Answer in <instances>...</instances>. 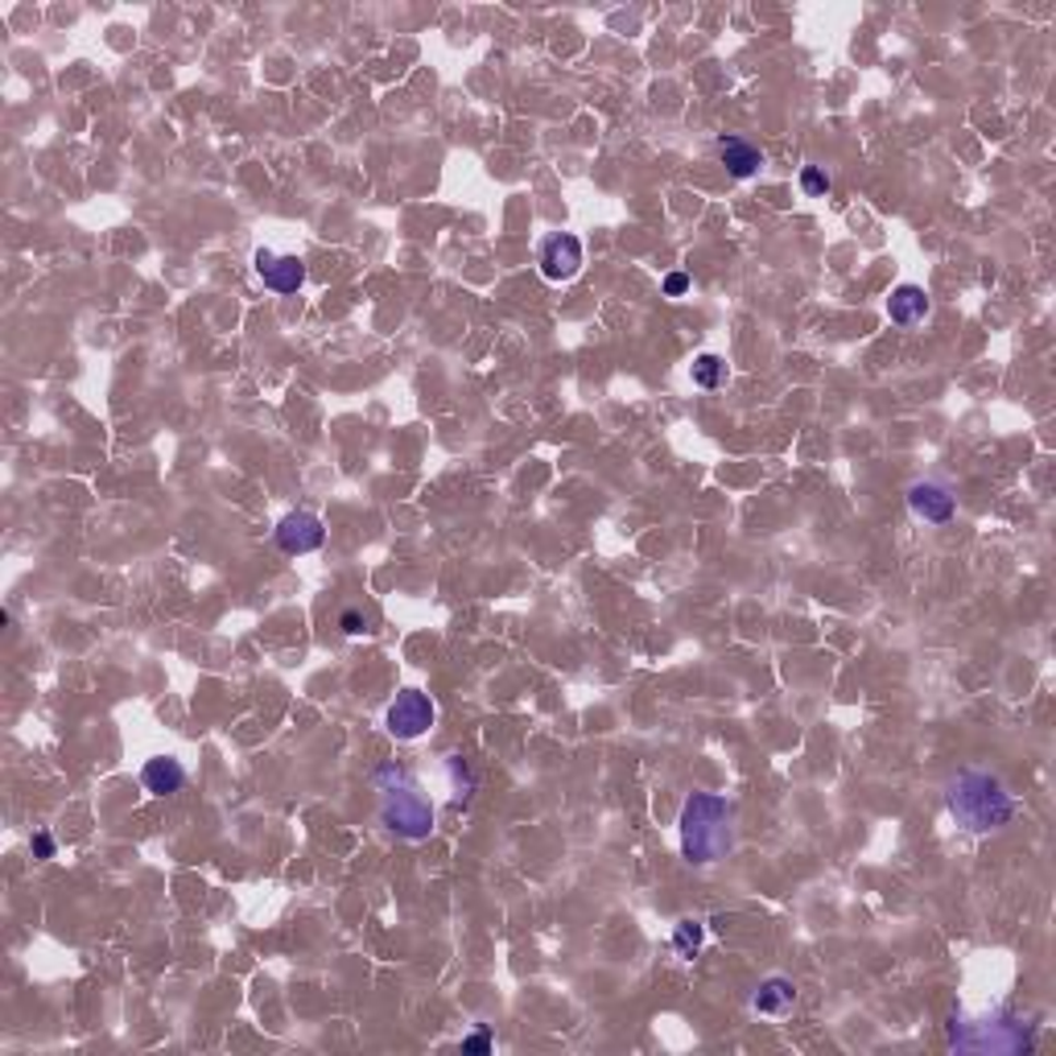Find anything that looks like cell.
<instances>
[{
    "label": "cell",
    "instance_id": "1",
    "mask_svg": "<svg viewBox=\"0 0 1056 1056\" xmlns=\"http://www.w3.org/2000/svg\"><path fill=\"white\" fill-rule=\"evenodd\" d=\"M946 805L949 817L962 826L965 834H999L1020 814V805L1007 793V784L995 772H983V768H965V772L949 780Z\"/></svg>",
    "mask_w": 1056,
    "mask_h": 1056
},
{
    "label": "cell",
    "instance_id": "2",
    "mask_svg": "<svg viewBox=\"0 0 1056 1056\" xmlns=\"http://www.w3.org/2000/svg\"><path fill=\"white\" fill-rule=\"evenodd\" d=\"M731 800L719 793H689L677 817L681 830V854L693 867H710L735 851V826H731Z\"/></svg>",
    "mask_w": 1056,
    "mask_h": 1056
},
{
    "label": "cell",
    "instance_id": "3",
    "mask_svg": "<svg viewBox=\"0 0 1056 1056\" xmlns=\"http://www.w3.org/2000/svg\"><path fill=\"white\" fill-rule=\"evenodd\" d=\"M371 784L380 793V821H384L389 834L405 838V842H422V838L434 834V821H438L434 800L417 788V780H413L408 768H401V763H380L371 772Z\"/></svg>",
    "mask_w": 1056,
    "mask_h": 1056
},
{
    "label": "cell",
    "instance_id": "4",
    "mask_svg": "<svg viewBox=\"0 0 1056 1056\" xmlns=\"http://www.w3.org/2000/svg\"><path fill=\"white\" fill-rule=\"evenodd\" d=\"M949 1048L958 1053H1032L1036 1032L1020 1023V1016H999V1020L965 1023L953 1016L949 1023Z\"/></svg>",
    "mask_w": 1056,
    "mask_h": 1056
},
{
    "label": "cell",
    "instance_id": "5",
    "mask_svg": "<svg viewBox=\"0 0 1056 1056\" xmlns=\"http://www.w3.org/2000/svg\"><path fill=\"white\" fill-rule=\"evenodd\" d=\"M434 719H438V705L422 689H401L389 702V710H384V726H389L392 739L401 743L422 739L429 726H434Z\"/></svg>",
    "mask_w": 1056,
    "mask_h": 1056
},
{
    "label": "cell",
    "instance_id": "6",
    "mask_svg": "<svg viewBox=\"0 0 1056 1056\" xmlns=\"http://www.w3.org/2000/svg\"><path fill=\"white\" fill-rule=\"evenodd\" d=\"M273 541H277L281 554H289V557L315 554V549H322V541H327V524H322L315 512H289V517H281V524L273 529Z\"/></svg>",
    "mask_w": 1056,
    "mask_h": 1056
},
{
    "label": "cell",
    "instance_id": "7",
    "mask_svg": "<svg viewBox=\"0 0 1056 1056\" xmlns=\"http://www.w3.org/2000/svg\"><path fill=\"white\" fill-rule=\"evenodd\" d=\"M537 264L545 281H574L582 273V240L570 236V232H557V236L541 244Z\"/></svg>",
    "mask_w": 1056,
    "mask_h": 1056
},
{
    "label": "cell",
    "instance_id": "8",
    "mask_svg": "<svg viewBox=\"0 0 1056 1056\" xmlns=\"http://www.w3.org/2000/svg\"><path fill=\"white\" fill-rule=\"evenodd\" d=\"M909 508L925 524H949L958 517V496L941 479H916L909 487Z\"/></svg>",
    "mask_w": 1056,
    "mask_h": 1056
},
{
    "label": "cell",
    "instance_id": "9",
    "mask_svg": "<svg viewBox=\"0 0 1056 1056\" xmlns=\"http://www.w3.org/2000/svg\"><path fill=\"white\" fill-rule=\"evenodd\" d=\"M257 277L273 289V294H297L306 285V264L297 257H277L273 248H257Z\"/></svg>",
    "mask_w": 1056,
    "mask_h": 1056
},
{
    "label": "cell",
    "instance_id": "10",
    "mask_svg": "<svg viewBox=\"0 0 1056 1056\" xmlns=\"http://www.w3.org/2000/svg\"><path fill=\"white\" fill-rule=\"evenodd\" d=\"M793 1002H797V986L788 983V978H780V974L763 978V983L751 990V1011H756V1016H768V1020L788 1016Z\"/></svg>",
    "mask_w": 1056,
    "mask_h": 1056
},
{
    "label": "cell",
    "instance_id": "11",
    "mask_svg": "<svg viewBox=\"0 0 1056 1056\" xmlns=\"http://www.w3.org/2000/svg\"><path fill=\"white\" fill-rule=\"evenodd\" d=\"M141 784H145V793H153V797H174V793L186 784L182 760H174V756L145 760V768H141Z\"/></svg>",
    "mask_w": 1056,
    "mask_h": 1056
},
{
    "label": "cell",
    "instance_id": "12",
    "mask_svg": "<svg viewBox=\"0 0 1056 1056\" xmlns=\"http://www.w3.org/2000/svg\"><path fill=\"white\" fill-rule=\"evenodd\" d=\"M719 157L731 178H756L763 166V153L743 137H719Z\"/></svg>",
    "mask_w": 1056,
    "mask_h": 1056
},
{
    "label": "cell",
    "instance_id": "13",
    "mask_svg": "<svg viewBox=\"0 0 1056 1056\" xmlns=\"http://www.w3.org/2000/svg\"><path fill=\"white\" fill-rule=\"evenodd\" d=\"M888 318L895 327H916L928 318V294L921 285H895L888 297Z\"/></svg>",
    "mask_w": 1056,
    "mask_h": 1056
},
{
    "label": "cell",
    "instance_id": "14",
    "mask_svg": "<svg viewBox=\"0 0 1056 1056\" xmlns=\"http://www.w3.org/2000/svg\"><path fill=\"white\" fill-rule=\"evenodd\" d=\"M689 380L698 384V389H723L726 384V359L714 352H702L693 364H689Z\"/></svg>",
    "mask_w": 1056,
    "mask_h": 1056
},
{
    "label": "cell",
    "instance_id": "15",
    "mask_svg": "<svg viewBox=\"0 0 1056 1056\" xmlns=\"http://www.w3.org/2000/svg\"><path fill=\"white\" fill-rule=\"evenodd\" d=\"M702 941H705L702 921H677V928H673V949H677L681 958H693V953L702 949Z\"/></svg>",
    "mask_w": 1056,
    "mask_h": 1056
},
{
    "label": "cell",
    "instance_id": "16",
    "mask_svg": "<svg viewBox=\"0 0 1056 1056\" xmlns=\"http://www.w3.org/2000/svg\"><path fill=\"white\" fill-rule=\"evenodd\" d=\"M446 776H450V784L459 788L454 797L471 800V793H475V776H471V768H466L463 756H446Z\"/></svg>",
    "mask_w": 1056,
    "mask_h": 1056
},
{
    "label": "cell",
    "instance_id": "17",
    "mask_svg": "<svg viewBox=\"0 0 1056 1056\" xmlns=\"http://www.w3.org/2000/svg\"><path fill=\"white\" fill-rule=\"evenodd\" d=\"M800 190H805L809 199L830 194V174H826L821 166H805V169H800Z\"/></svg>",
    "mask_w": 1056,
    "mask_h": 1056
},
{
    "label": "cell",
    "instance_id": "18",
    "mask_svg": "<svg viewBox=\"0 0 1056 1056\" xmlns=\"http://www.w3.org/2000/svg\"><path fill=\"white\" fill-rule=\"evenodd\" d=\"M339 631H343V636H364V631H371L368 628V615L355 612V607H347V612L339 615Z\"/></svg>",
    "mask_w": 1056,
    "mask_h": 1056
},
{
    "label": "cell",
    "instance_id": "19",
    "mask_svg": "<svg viewBox=\"0 0 1056 1056\" xmlns=\"http://www.w3.org/2000/svg\"><path fill=\"white\" fill-rule=\"evenodd\" d=\"M29 851H34V858H55V838L46 834V830H37L34 838H29Z\"/></svg>",
    "mask_w": 1056,
    "mask_h": 1056
},
{
    "label": "cell",
    "instance_id": "20",
    "mask_svg": "<svg viewBox=\"0 0 1056 1056\" xmlns=\"http://www.w3.org/2000/svg\"><path fill=\"white\" fill-rule=\"evenodd\" d=\"M463 1053H491V1032H487V1028L471 1032V1036L463 1040Z\"/></svg>",
    "mask_w": 1056,
    "mask_h": 1056
},
{
    "label": "cell",
    "instance_id": "21",
    "mask_svg": "<svg viewBox=\"0 0 1056 1056\" xmlns=\"http://www.w3.org/2000/svg\"><path fill=\"white\" fill-rule=\"evenodd\" d=\"M689 294V277L686 273H668L665 277V297H681Z\"/></svg>",
    "mask_w": 1056,
    "mask_h": 1056
}]
</instances>
